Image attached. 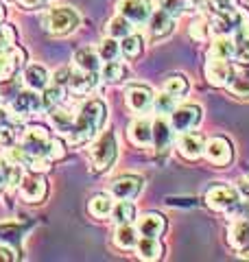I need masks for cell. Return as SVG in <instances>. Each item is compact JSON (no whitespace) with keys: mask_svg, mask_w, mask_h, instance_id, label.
<instances>
[{"mask_svg":"<svg viewBox=\"0 0 249 262\" xmlns=\"http://www.w3.org/2000/svg\"><path fill=\"white\" fill-rule=\"evenodd\" d=\"M15 258V251L9 247V245H0V262H13Z\"/></svg>","mask_w":249,"mask_h":262,"instance_id":"48","label":"cell"},{"mask_svg":"<svg viewBox=\"0 0 249 262\" xmlns=\"http://www.w3.org/2000/svg\"><path fill=\"white\" fill-rule=\"evenodd\" d=\"M98 57H101L103 61H112V59H118L120 55V44L116 37H105L101 44H98Z\"/></svg>","mask_w":249,"mask_h":262,"instance_id":"38","label":"cell"},{"mask_svg":"<svg viewBox=\"0 0 249 262\" xmlns=\"http://www.w3.org/2000/svg\"><path fill=\"white\" fill-rule=\"evenodd\" d=\"M210 9L214 11V15H227V13H234L238 9V0H210Z\"/></svg>","mask_w":249,"mask_h":262,"instance_id":"42","label":"cell"},{"mask_svg":"<svg viewBox=\"0 0 249 262\" xmlns=\"http://www.w3.org/2000/svg\"><path fill=\"white\" fill-rule=\"evenodd\" d=\"M107 33H110V37L122 39V37H127L129 33H134V22L127 20L125 15H116V18L107 22Z\"/></svg>","mask_w":249,"mask_h":262,"instance_id":"35","label":"cell"},{"mask_svg":"<svg viewBox=\"0 0 249 262\" xmlns=\"http://www.w3.org/2000/svg\"><path fill=\"white\" fill-rule=\"evenodd\" d=\"M203 155L214 164V166L223 168V166H230L232 160H234V149H232V142L227 138L217 136V138H212V140L205 142Z\"/></svg>","mask_w":249,"mask_h":262,"instance_id":"6","label":"cell"},{"mask_svg":"<svg viewBox=\"0 0 249 262\" xmlns=\"http://www.w3.org/2000/svg\"><path fill=\"white\" fill-rule=\"evenodd\" d=\"M70 75H72V68H70V66H61V68H57L55 75L51 77V83L66 88V85H68V81H70Z\"/></svg>","mask_w":249,"mask_h":262,"instance_id":"44","label":"cell"},{"mask_svg":"<svg viewBox=\"0 0 249 262\" xmlns=\"http://www.w3.org/2000/svg\"><path fill=\"white\" fill-rule=\"evenodd\" d=\"M118 158V138L114 131H105L90 149V166L94 173H103Z\"/></svg>","mask_w":249,"mask_h":262,"instance_id":"2","label":"cell"},{"mask_svg":"<svg viewBox=\"0 0 249 262\" xmlns=\"http://www.w3.org/2000/svg\"><path fill=\"white\" fill-rule=\"evenodd\" d=\"M232 66L227 59H219V57H208V63H205V79L208 83L214 85V88H225L227 81L232 77Z\"/></svg>","mask_w":249,"mask_h":262,"instance_id":"12","label":"cell"},{"mask_svg":"<svg viewBox=\"0 0 249 262\" xmlns=\"http://www.w3.org/2000/svg\"><path fill=\"white\" fill-rule=\"evenodd\" d=\"M24 59H27V55H24V51H20L15 44L13 46L0 44V83L11 81L15 70L20 68Z\"/></svg>","mask_w":249,"mask_h":262,"instance_id":"8","label":"cell"},{"mask_svg":"<svg viewBox=\"0 0 249 262\" xmlns=\"http://www.w3.org/2000/svg\"><path fill=\"white\" fill-rule=\"evenodd\" d=\"M5 18H7V11H5V7H3V5H0V24H3V22H5Z\"/></svg>","mask_w":249,"mask_h":262,"instance_id":"51","label":"cell"},{"mask_svg":"<svg viewBox=\"0 0 249 262\" xmlns=\"http://www.w3.org/2000/svg\"><path fill=\"white\" fill-rule=\"evenodd\" d=\"M153 101H155V94H153V90L147 85H131V88H127V92H125L127 107L138 114L153 110Z\"/></svg>","mask_w":249,"mask_h":262,"instance_id":"9","label":"cell"},{"mask_svg":"<svg viewBox=\"0 0 249 262\" xmlns=\"http://www.w3.org/2000/svg\"><path fill=\"white\" fill-rule=\"evenodd\" d=\"M157 7H160L162 11L169 13L171 18H179V15L193 11L195 3L193 0H157Z\"/></svg>","mask_w":249,"mask_h":262,"instance_id":"33","label":"cell"},{"mask_svg":"<svg viewBox=\"0 0 249 262\" xmlns=\"http://www.w3.org/2000/svg\"><path fill=\"white\" fill-rule=\"evenodd\" d=\"M110 216L116 225H122V223H131L136 219V206L131 203V199H120L118 203L112 206Z\"/></svg>","mask_w":249,"mask_h":262,"instance_id":"29","label":"cell"},{"mask_svg":"<svg viewBox=\"0 0 249 262\" xmlns=\"http://www.w3.org/2000/svg\"><path fill=\"white\" fill-rule=\"evenodd\" d=\"M136 253H138L140 260L153 262V260L162 258L164 247H162L160 238H153V236H142V238H138V243H136Z\"/></svg>","mask_w":249,"mask_h":262,"instance_id":"23","label":"cell"},{"mask_svg":"<svg viewBox=\"0 0 249 262\" xmlns=\"http://www.w3.org/2000/svg\"><path fill=\"white\" fill-rule=\"evenodd\" d=\"M227 243L236 251H243L249 247V219L247 216L232 221V225L227 229Z\"/></svg>","mask_w":249,"mask_h":262,"instance_id":"16","label":"cell"},{"mask_svg":"<svg viewBox=\"0 0 249 262\" xmlns=\"http://www.w3.org/2000/svg\"><path fill=\"white\" fill-rule=\"evenodd\" d=\"M107 116L105 103L101 98H90L79 107V114L74 116V125L68 134L70 144H86L92 138H96V134L101 131L103 122Z\"/></svg>","mask_w":249,"mask_h":262,"instance_id":"1","label":"cell"},{"mask_svg":"<svg viewBox=\"0 0 249 262\" xmlns=\"http://www.w3.org/2000/svg\"><path fill=\"white\" fill-rule=\"evenodd\" d=\"M27 168L33 170V173H48L51 170V160L48 158H42V155H31L29 162H27Z\"/></svg>","mask_w":249,"mask_h":262,"instance_id":"43","label":"cell"},{"mask_svg":"<svg viewBox=\"0 0 249 262\" xmlns=\"http://www.w3.org/2000/svg\"><path fill=\"white\" fill-rule=\"evenodd\" d=\"M136 229L140 236H153V238H160L162 232L166 229V221L162 214H157V212H147L138 219L136 223Z\"/></svg>","mask_w":249,"mask_h":262,"instance_id":"18","label":"cell"},{"mask_svg":"<svg viewBox=\"0 0 249 262\" xmlns=\"http://www.w3.org/2000/svg\"><path fill=\"white\" fill-rule=\"evenodd\" d=\"M51 140L48 131L39 125H33L22 134V149L29 155H42V158H48V149H51Z\"/></svg>","mask_w":249,"mask_h":262,"instance_id":"5","label":"cell"},{"mask_svg":"<svg viewBox=\"0 0 249 262\" xmlns=\"http://www.w3.org/2000/svg\"><path fill=\"white\" fill-rule=\"evenodd\" d=\"M18 188H20L22 199L29 201V203H37V201L44 199V194H46V184L35 175H29V177L24 175Z\"/></svg>","mask_w":249,"mask_h":262,"instance_id":"21","label":"cell"},{"mask_svg":"<svg viewBox=\"0 0 249 262\" xmlns=\"http://www.w3.org/2000/svg\"><path fill=\"white\" fill-rule=\"evenodd\" d=\"M136 243H138V229H136V225H131V223L118 225V229L114 232V245H116V247L129 251V249L136 247Z\"/></svg>","mask_w":249,"mask_h":262,"instance_id":"26","label":"cell"},{"mask_svg":"<svg viewBox=\"0 0 249 262\" xmlns=\"http://www.w3.org/2000/svg\"><path fill=\"white\" fill-rule=\"evenodd\" d=\"M201 116L203 112L199 105H179L171 112V127L179 134H184L188 129H195L201 122Z\"/></svg>","mask_w":249,"mask_h":262,"instance_id":"7","label":"cell"},{"mask_svg":"<svg viewBox=\"0 0 249 262\" xmlns=\"http://www.w3.org/2000/svg\"><path fill=\"white\" fill-rule=\"evenodd\" d=\"M236 190L243 199H249V179H238L236 182Z\"/></svg>","mask_w":249,"mask_h":262,"instance_id":"49","label":"cell"},{"mask_svg":"<svg viewBox=\"0 0 249 262\" xmlns=\"http://www.w3.org/2000/svg\"><path fill=\"white\" fill-rule=\"evenodd\" d=\"M66 155V144L61 140H51V149H48V160H61Z\"/></svg>","mask_w":249,"mask_h":262,"instance_id":"47","label":"cell"},{"mask_svg":"<svg viewBox=\"0 0 249 262\" xmlns=\"http://www.w3.org/2000/svg\"><path fill=\"white\" fill-rule=\"evenodd\" d=\"M0 44H5V46L15 44V31L11 24H3V27H0Z\"/></svg>","mask_w":249,"mask_h":262,"instance_id":"46","label":"cell"},{"mask_svg":"<svg viewBox=\"0 0 249 262\" xmlns=\"http://www.w3.org/2000/svg\"><path fill=\"white\" fill-rule=\"evenodd\" d=\"M112 199L107 194H94L92 199L88 201V212H90V216H94V219H107L110 216V212H112Z\"/></svg>","mask_w":249,"mask_h":262,"instance_id":"31","label":"cell"},{"mask_svg":"<svg viewBox=\"0 0 249 262\" xmlns=\"http://www.w3.org/2000/svg\"><path fill=\"white\" fill-rule=\"evenodd\" d=\"M142 37H138L136 33H129L127 37H122V42H120V53L127 57V59H138L140 55H142Z\"/></svg>","mask_w":249,"mask_h":262,"instance_id":"36","label":"cell"},{"mask_svg":"<svg viewBox=\"0 0 249 262\" xmlns=\"http://www.w3.org/2000/svg\"><path fill=\"white\" fill-rule=\"evenodd\" d=\"M208 33H210V22H208L205 18L193 20V24H190V37H193L195 42H203V39L208 37Z\"/></svg>","mask_w":249,"mask_h":262,"instance_id":"41","label":"cell"},{"mask_svg":"<svg viewBox=\"0 0 249 262\" xmlns=\"http://www.w3.org/2000/svg\"><path fill=\"white\" fill-rule=\"evenodd\" d=\"M79 24H81V15L68 5L53 7V9H48L44 13V18H42V27L48 33H53V35H68Z\"/></svg>","mask_w":249,"mask_h":262,"instance_id":"3","label":"cell"},{"mask_svg":"<svg viewBox=\"0 0 249 262\" xmlns=\"http://www.w3.org/2000/svg\"><path fill=\"white\" fill-rule=\"evenodd\" d=\"M234 59L240 66L249 63V42H234Z\"/></svg>","mask_w":249,"mask_h":262,"instance_id":"45","label":"cell"},{"mask_svg":"<svg viewBox=\"0 0 249 262\" xmlns=\"http://www.w3.org/2000/svg\"><path fill=\"white\" fill-rule=\"evenodd\" d=\"M11 112L15 116H31L39 112V94L35 90H18V94L11 98Z\"/></svg>","mask_w":249,"mask_h":262,"instance_id":"14","label":"cell"},{"mask_svg":"<svg viewBox=\"0 0 249 262\" xmlns=\"http://www.w3.org/2000/svg\"><path fill=\"white\" fill-rule=\"evenodd\" d=\"M64 96H66V90L61 85H55V83H48L39 94V110H46L51 112L53 107L64 103Z\"/></svg>","mask_w":249,"mask_h":262,"instance_id":"27","label":"cell"},{"mask_svg":"<svg viewBox=\"0 0 249 262\" xmlns=\"http://www.w3.org/2000/svg\"><path fill=\"white\" fill-rule=\"evenodd\" d=\"M147 22H149V33H151V37L160 39V37H166L173 31V22H175V18H171V15L166 11H162V9H153L151 18H149Z\"/></svg>","mask_w":249,"mask_h":262,"instance_id":"22","label":"cell"},{"mask_svg":"<svg viewBox=\"0 0 249 262\" xmlns=\"http://www.w3.org/2000/svg\"><path fill=\"white\" fill-rule=\"evenodd\" d=\"M127 138L131 144L136 146H149L151 144V138H153V127H151V120L147 118H136L134 122H129L127 127Z\"/></svg>","mask_w":249,"mask_h":262,"instance_id":"17","label":"cell"},{"mask_svg":"<svg viewBox=\"0 0 249 262\" xmlns=\"http://www.w3.org/2000/svg\"><path fill=\"white\" fill-rule=\"evenodd\" d=\"M240 75H243L245 79H249V63H243V66H240Z\"/></svg>","mask_w":249,"mask_h":262,"instance_id":"50","label":"cell"},{"mask_svg":"<svg viewBox=\"0 0 249 262\" xmlns=\"http://www.w3.org/2000/svg\"><path fill=\"white\" fill-rule=\"evenodd\" d=\"M0 188H3V173H0Z\"/></svg>","mask_w":249,"mask_h":262,"instance_id":"53","label":"cell"},{"mask_svg":"<svg viewBox=\"0 0 249 262\" xmlns=\"http://www.w3.org/2000/svg\"><path fill=\"white\" fill-rule=\"evenodd\" d=\"M175 107H177V105H175V96L169 94V92H162L160 96H155V101H153V110L160 114V116H164V114H171Z\"/></svg>","mask_w":249,"mask_h":262,"instance_id":"40","label":"cell"},{"mask_svg":"<svg viewBox=\"0 0 249 262\" xmlns=\"http://www.w3.org/2000/svg\"><path fill=\"white\" fill-rule=\"evenodd\" d=\"M193 3H197V0H193Z\"/></svg>","mask_w":249,"mask_h":262,"instance_id":"54","label":"cell"},{"mask_svg":"<svg viewBox=\"0 0 249 262\" xmlns=\"http://www.w3.org/2000/svg\"><path fill=\"white\" fill-rule=\"evenodd\" d=\"M208 57H219V59H227L232 61L234 59V39L230 35H217L214 42L210 46V53Z\"/></svg>","mask_w":249,"mask_h":262,"instance_id":"28","label":"cell"},{"mask_svg":"<svg viewBox=\"0 0 249 262\" xmlns=\"http://www.w3.org/2000/svg\"><path fill=\"white\" fill-rule=\"evenodd\" d=\"M238 201H240V194L236 190V186L214 184L208 188V192H205V203L217 212H227L230 208H234Z\"/></svg>","mask_w":249,"mask_h":262,"instance_id":"4","label":"cell"},{"mask_svg":"<svg viewBox=\"0 0 249 262\" xmlns=\"http://www.w3.org/2000/svg\"><path fill=\"white\" fill-rule=\"evenodd\" d=\"M142 177L140 175H122L118 179H114L110 190L116 199H136L142 190Z\"/></svg>","mask_w":249,"mask_h":262,"instance_id":"13","label":"cell"},{"mask_svg":"<svg viewBox=\"0 0 249 262\" xmlns=\"http://www.w3.org/2000/svg\"><path fill=\"white\" fill-rule=\"evenodd\" d=\"M72 63L77 66L79 70L90 72V75H96V72L101 70V57H98V53L94 51L92 46L79 48V51L72 55Z\"/></svg>","mask_w":249,"mask_h":262,"instance_id":"20","label":"cell"},{"mask_svg":"<svg viewBox=\"0 0 249 262\" xmlns=\"http://www.w3.org/2000/svg\"><path fill=\"white\" fill-rule=\"evenodd\" d=\"M22 83L27 85L29 90H35V92H42L48 83H51V75L44 66H37V63H31L24 68L22 72Z\"/></svg>","mask_w":249,"mask_h":262,"instance_id":"19","label":"cell"},{"mask_svg":"<svg viewBox=\"0 0 249 262\" xmlns=\"http://www.w3.org/2000/svg\"><path fill=\"white\" fill-rule=\"evenodd\" d=\"M238 256H240V258H245V260H249V247L243 249V251H238Z\"/></svg>","mask_w":249,"mask_h":262,"instance_id":"52","label":"cell"},{"mask_svg":"<svg viewBox=\"0 0 249 262\" xmlns=\"http://www.w3.org/2000/svg\"><path fill=\"white\" fill-rule=\"evenodd\" d=\"M118 11L134 24H144L153 13V3L151 0H120Z\"/></svg>","mask_w":249,"mask_h":262,"instance_id":"11","label":"cell"},{"mask_svg":"<svg viewBox=\"0 0 249 262\" xmlns=\"http://www.w3.org/2000/svg\"><path fill=\"white\" fill-rule=\"evenodd\" d=\"M151 127H153V138H151V142L155 144L157 155L169 153L171 142H173V127H171V122H166L164 116H157V118L151 122Z\"/></svg>","mask_w":249,"mask_h":262,"instance_id":"15","label":"cell"},{"mask_svg":"<svg viewBox=\"0 0 249 262\" xmlns=\"http://www.w3.org/2000/svg\"><path fill=\"white\" fill-rule=\"evenodd\" d=\"M232 96L236 98H243V101H249V79H245L243 75H236V72H232V77L225 85Z\"/></svg>","mask_w":249,"mask_h":262,"instance_id":"37","label":"cell"},{"mask_svg":"<svg viewBox=\"0 0 249 262\" xmlns=\"http://www.w3.org/2000/svg\"><path fill=\"white\" fill-rule=\"evenodd\" d=\"M127 75V68H125V63H120L118 59H112V61H105V66L101 68V79L105 83H120Z\"/></svg>","mask_w":249,"mask_h":262,"instance_id":"34","label":"cell"},{"mask_svg":"<svg viewBox=\"0 0 249 262\" xmlns=\"http://www.w3.org/2000/svg\"><path fill=\"white\" fill-rule=\"evenodd\" d=\"M18 138V122L7 110L0 107V146H11Z\"/></svg>","mask_w":249,"mask_h":262,"instance_id":"25","label":"cell"},{"mask_svg":"<svg viewBox=\"0 0 249 262\" xmlns=\"http://www.w3.org/2000/svg\"><path fill=\"white\" fill-rule=\"evenodd\" d=\"M177 149L186 160L195 162V160L201 158L203 151H205V138H203V134H199V131L188 129V131H184V134L179 136Z\"/></svg>","mask_w":249,"mask_h":262,"instance_id":"10","label":"cell"},{"mask_svg":"<svg viewBox=\"0 0 249 262\" xmlns=\"http://www.w3.org/2000/svg\"><path fill=\"white\" fill-rule=\"evenodd\" d=\"M96 83V75H90V72H74L72 70V75H70V81H68V85L72 88V92H77V94H86L90 92V90L94 88Z\"/></svg>","mask_w":249,"mask_h":262,"instance_id":"32","label":"cell"},{"mask_svg":"<svg viewBox=\"0 0 249 262\" xmlns=\"http://www.w3.org/2000/svg\"><path fill=\"white\" fill-rule=\"evenodd\" d=\"M51 122H53V127L59 131V134H66L68 136L70 134V129L74 125V114L70 110H64V107H53L51 110Z\"/></svg>","mask_w":249,"mask_h":262,"instance_id":"30","label":"cell"},{"mask_svg":"<svg viewBox=\"0 0 249 262\" xmlns=\"http://www.w3.org/2000/svg\"><path fill=\"white\" fill-rule=\"evenodd\" d=\"M0 173H3V186L7 188V190H15V188L20 186L22 177H24L20 164H15V162L7 160V158L0 160Z\"/></svg>","mask_w":249,"mask_h":262,"instance_id":"24","label":"cell"},{"mask_svg":"<svg viewBox=\"0 0 249 262\" xmlns=\"http://www.w3.org/2000/svg\"><path fill=\"white\" fill-rule=\"evenodd\" d=\"M188 88H190V83H188V79L186 77H181V75H173V77H169L164 81V92H169V94H173V96H184L186 92H188Z\"/></svg>","mask_w":249,"mask_h":262,"instance_id":"39","label":"cell"}]
</instances>
